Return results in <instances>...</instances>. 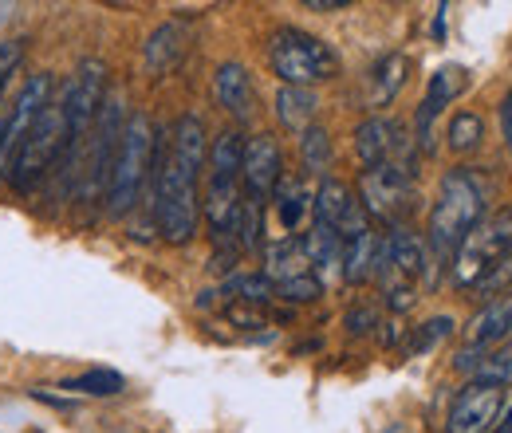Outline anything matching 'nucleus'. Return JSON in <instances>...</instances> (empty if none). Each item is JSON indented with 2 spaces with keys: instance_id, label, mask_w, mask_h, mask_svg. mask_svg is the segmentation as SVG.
Instances as JSON below:
<instances>
[{
  "instance_id": "obj_1",
  "label": "nucleus",
  "mask_w": 512,
  "mask_h": 433,
  "mask_svg": "<svg viewBox=\"0 0 512 433\" xmlns=\"http://www.w3.org/2000/svg\"><path fill=\"white\" fill-rule=\"evenodd\" d=\"M205 123L197 115H182L170 138L154 134V221L170 245H190L201 221V166H205Z\"/></svg>"
},
{
  "instance_id": "obj_2",
  "label": "nucleus",
  "mask_w": 512,
  "mask_h": 433,
  "mask_svg": "<svg viewBox=\"0 0 512 433\" xmlns=\"http://www.w3.org/2000/svg\"><path fill=\"white\" fill-rule=\"evenodd\" d=\"M485 201H489V186H485V178L477 170L453 166L446 178H442L438 201L430 209V237H426V245H430L438 264L453 260L457 245L485 217Z\"/></svg>"
},
{
  "instance_id": "obj_3",
  "label": "nucleus",
  "mask_w": 512,
  "mask_h": 433,
  "mask_svg": "<svg viewBox=\"0 0 512 433\" xmlns=\"http://www.w3.org/2000/svg\"><path fill=\"white\" fill-rule=\"evenodd\" d=\"M154 174V123L146 115H130L119 138V154L111 166V182H107V213L111 217H127L138 205L142 186Z\"/></svg>"
},
{
  "instance_id": "obj_4",
  "label": "nucleus",
  "mask_w": 512,
  "mask_h": 433,
  "mask_svg": "<svg viewBox=\"0 0 512 433\" xmlns=\"http://www.w3.org/2000/svg\"><path fill=\"white\" fill-rule=\"evenodd\" d=\"M64 115H67V158H64V178L67 182H79L75 166H79V150L91 134V126L103 111V99H107V63L103 60H83L64 87Z\"/></svg>"
},
{
  "instance_id": "obj_5",
  "label": "nucleus",
  "mask_w": 512,
  "mask_h": 433,
  "mask_svg": "<svg viewBox=\"0 0 512 433\" xmlns=\"http://www.w3.org/2000/svg\"><path fill=\"white\" fill-rule=\"evenodd\" d=\"M268 63L284 79V87H312L339 75V56L320 36L300 28H276L268 40Z\"/></svg>"
},
{
  "instance_id": "obj_6",
  "label": "nucleus",
  "mask_w": 512,
  "mask_h": 433,
  "mask_svg": "<svg viewBox=\"0 0 512 433\" xmlns=\"http://www.w3.org/2000/svg\"><path fill=\"white\" fill-rule=\"evenodd\" d=\"M512 252V209H497V213H485L469 237L457 245L453 252V284L461 292H477V284L505 260Z\"/></svg>"
},
{
  "instance_id": "obj_7",
  "label": "nucleus",
  "mask_w": 512,
  "mask_h": 433,
  "mask_svg": "<svg viewBox=\"0 0 512 433\" xmlns=\"http://www.w3.org/2000/svg\"><path fill=\"white\" fill-rule=\"evenodd\" d=\"M67 158V115H64V99H52L44 107V115L36 119L24 150L16 154L12 170H8V182L16 189H36L48 174H56Z\"/></svg>"
},
{
  "instance_id": "obj_8",
  "label": "nucleus",
  "mask_w": 512,
  "mask_h": 433,
  "mask_svg": "<svg viewBox=\"0 0 512 433\" xmlns=\"http://www.w3.org/2000/svg\"><path fill=\"white\" fill-rule=\"evenodd\" d=\"M123 99L119 95H107L103 99V111L91 126L83 150H87V166L79 170L83 174V193L87 197H99L107 193V182H111V166H115V154H119V138H123Z\"/></svg>"
},
{
  "instance_id": "obj_9",
  "label": "nucleus",
  "mask_w": 512,
  "mask_h": 433,
  "mask_svg": "<svg viewBox=\"0 0 512 433\" xmlns=\"http://www.w3.org/2000/svg\"><path fill=\"white\" fill-rule=\"evenodd\" d=\"M359 189H363V213L379 221H402L414 205V174H402L394 166L363 170Z\"/></svg>"
},
{
  "instance_id": "obj_10",
  "label": "nucleus",
  "mask_w": 512,
  "mask_h": 433,
  "mask_svg": "<svg viewBox=\"0 0 512 433\" xmlns=\"http://www.w3.org/2000/svg\"><path fill=\"white\" fill-rule=\"evenodd\" d=\"M312 209H316V225L331 229L339 241H351V237H359L363 229H371V225H367V213H363V205H359V197H355V189L347 186V182L323 178L320 189H316V197H312Z\"/></svg>"
},
{
  "instance_id": "obj_11",
  "label": "nucleus",
  "mask_w": 512,
  "mask_h": 433,
  "mask_svg": "<svg viewBox=\"0 0 512 433\" xmlns=\"http://www.w3.org/2000/svg\"><path fill=\"white\" fill-rule=\"evenodd\" d=\"M501 406H505V390L501 386H481V382H469L457 390L453 406H449V433H489L501 418Z\"/></svg>"
},
{
  "instance_id": "obj_12",
  "label": "nucleus",
  "mask_w": 512,
  "mask_h": 433,
  "mask_svg": "<svg viewBox=\"0 0 512 433\" xmlns=\"http://www.w3.org/2000/svg\"><path fill=\"white\" fill-rule=\"evenodd\" d=\"M284 178V154H280V142L272 134H253L245 142V158H241V186L245 197L264 201L276 182Z\"/></svg>"
},
{
  "instance_id": "obj_13",
  "label": "nucleus",
  "mask_w": 512,
  "mask_h": 433,
  "mask_svg": "<svg viewBox=\"0 0 512 433\" xmlns=\"http://www.w3.org/2000/svg\"><path fill=\"white\" fill-rule=\"evenodd\" d=\"M465 83H469V75H465L461 67H442V71H434V79H430V87H426V99H422V107H418V115H414L418 150L434 154V119L465 91Z\"/></svg>"
},
{
  "instance_id": "obj_14",
  "label": "nucleus",
  "mask_w": 512,
  "mask_h": 433,
  "mask_svg": "<svg viewBox=\"0 0 512 433\" xmlns=\"http://www.w3.org/2000/svg\"><path fill=\"white\" fill-rule=\"evenodd\" d=\"M213 95H217V103L237 119V123H245V119H253V79H249V67L237 60L221 63L217 67V75H213Z\"/></svg>"
},
{
  "instance_id": "obj_15",
  "label": "nucleus",
  "mask_w": 512,
  "mask_h": 433,
  "mask_svg": "<svg viewBox=\"0 0 512 433\" xmlns=\"http://www.w3.org/2000/svg\"><path fill=\"white\" fill-rule=\"evenodd\" d=\"M453 367L461 374H469V382L481 386H509L512 382V351H485V347H461Z\"/></svg>"
},
{
  "instance_id": "obj_16",
  "label": "nucleus",
  "mask_w": 512,
  "mask_h": 433,
  "mask_svg": "<svg viewBox=\"0 0 512 433\" xmlns=\"http://www.w3.org/2000/svg\"><path fill=\"white\" fill-rule=\"evenodd\" d=\"M186 28L182 24H162V28H154L150 32V40H146V48H142V60H146V71L150 75H166V71H174L178 60L186 56Z\"/></svg>"
},
{
  "instance_id": "obj_17",
  "label": "nucleus",
  "mask_w": 512,
  "mask_h": 433,
  "mask_svg": "<svg viewBox=\"0 0 512 433\" xmlns=\"http://www.w3.org/2000/svg\"><path fill=\"white\" fill-rule=\"evenodd\" d=\"M406 71H410V60L402 52H390V56H383V60L371 67V75H367V107L371 111L390 107L398 99V91L406 83Z\"/></svg>"
},
{
  "instance_id": "obj_18",
  "label": "nucleus",
  "mask_w": 512,
  "mask_h": 433,
  "mask_svg": "<svg viewBox=\"0 0 512 433\" xmlns=\"http://www.w3.org/2000/svg\"><path fill=\"white\" fill-rule=\"evenodd\" d=\"M509 327H512V296H501V300L485 304V308L469 319L465 339H469V347H489L501 335H509Z\"/></svg>"
},
{
  "instance_id": "obj_19",
  "label": "nucleus",
  "mask_w": 512,
  "mask_h": 433,
  "mask_svg": "<svg viewBox=\"0 0 512 433\" xmlns=\"http://www.w3.org/2000/svg\"><path fill=\"white\" fill-rule=\"evenodd\" d=\"M308 272H312V268H308V256H304L300 241L284 237V241L264 248V276L272 280V288H280V284H288V280H296V276H308Z\"/></svg>"
},
{
  "instance_id": "obj_20",
  "label": "nucleus",
  "mask_w": 512,
  "mask_h": 433,
  "mask_svg": "<svg viewBox=\"0 0 512 433\" xmlns=\"http://www.w3.org/2000/svg\"><path fill=\"white\" fill-rule=\"evenodd\" d=\"M375 248H379V237H375L371 229H363L359 237L343 241L339 272H343L347 284H363V280H371V272H375Z\"/></svg>"
},
{
  "instance_id": "obj_21",
  "label": "nucleus",
  "mask_w": 512,
  "mask_h": 433,
  "mask_svg": "<svg viewBox=\"0 0 512 433\" xmlns=\"http://www.w3.org/2000/svg\"><path fill=\"white\" fill-rule=\"evenodd\" d=\"M316 91L312 87H280L276 91V119L288 126V130H308L316 119Z\"/></svg>"
},
{
  "instance_id": "obj_22",
  "label": "nucleus",
  "mask_w": 512,
  "mask_h": 433,
  "mask_svg": "<svg viewBox=\"0 0 512 433\" xmlns=\"http://www.w3.org/2000/svg\"><path fill=\"white\" fill-rule=\"evenodd\" d=\"M304 256H308V268L316 272V276H327V272H335L339 268V256H343V241L331 233V229H323V225H312V233H304Z\"/></svg>"
},
{
  "instance_id": "obj_23",
  "label": "nucleus",
  "mask_w": 512,
  "mask_h": 433,
  "mask_svg": "<svg viewBox=\"0 0 512 433\" xmlns=\"http://www.w3.org/2000/svg\"><path fill=\"white\" fill-rule=\"evenodd\" d=\"M272 197H276V213H280V225L292 233V229H300V221H304V213H308V205H312V197H308V186H304V178H280L276 189H272Z\"/></svg>"
},
{
  "instance_id": "obj_24",
  "label": "nucleus",
  "mask_w": 512,
  "mask_h": 433,
  "mask_svg": "<svg viewBox=\"0 0 512 433\" xmlns=\"http://www.w3.org/2000/svg\"><path fill=\"white\" fill-rule=\"evenodd\" d=\"M60 390H71V394H91V398H111V394H123L127 390V378L111 367H95V371H83L75 378H64Z\"/></svg>"
},
{
  "instance_id": "obj_25",
  "label": "nucleus",
  "mask_w": 512,
  "mask_h": 433,
  "mask_svg": "<svg viewBox=\"0 0 512 433\" xmlns=\"http://www.w3.org/2000/svg\"><path fill=\"white\" fill-rule=\"evenodd\" d=\"M446 138L453 154H473L481 146V138H485V119L477 111H457L446 126Z\"/></svg>"
},
{
  "instance_id": "obj_26",
  "label": "nucleus",
  "mask_w": 512,
  "mask_h": 433,
  "mask_svg": "<svg viewBox=\"0 0 512 433\" xmlns=\"http://www.w3.org/2000/svg\"><path fill=\"white\" fill-rule=\"evenodd\" d=\"M331 138H327V130L323 126H308V130H300V162H304V170L308 174H327L331 170Z\"/></svg>"
},
{
  "instance_id": "obj_27",
  "label": "nucleus",
  "mask_w": 512,
  "mask_h": 433,
  "mask_svg": "<svg viewBox=\"0 0 512 433\" xmlns=\"http://www.w3.org/2000/svg\"><path fill=\"white\" fill-rule=\"evenodd\" d=\"M225 292L237 296V300H245V304H268L276 296V288H272V280L264 272H237V276H229L225 280Z\"/></svg>"
},
{
  "instance_id": "obj_28",
  "label": "nucleus",
  "mask_w": 512,
  "mask_h": 433,
  "mask_svg": "<svg viewBox=\"0 0 512 433\" xmlns=\"http://www.w3.org/2000/svg\"><path fill=\"white\" fill-rule=\"evenodd\" d=\"M449 331H453V319H449V315H438V319L422 323V327L414 331V339H410L406 355H422V351H434L442 339H449Z\"/></svg>"
},
{
  "instance_id": "obj_29",
  "label": "nucleus",
  "mask_w": 512,
  "mask_h": 433,
  "mask_svg": "<svg viewBox=\"0 0 512 433\" xmlns=\"http://www.w3.org/2000/svg\"><path fill=\"white\" fill-rule=\"evenodd\" d=\"M276 296H284V300H292V304H312V300H320L323 296V280L316 276V272L296 276V280L280 284V288H276Z\"/></svg>"
},
{
  "instance_id": "obj_30",
  "label": "nucleus",
  "mask_w": 512,
  "mask_h": 433,
  "mask_svg": "<svg viewBox=\"0 0 512 433\" xmlns=\"http://www.w3.org/2000/svg\"><path fill=\"white\" fill-rule=\"evenodd\" d=\"M24 52H28V44H24V40H0V95L8 91V83H12L16 67L24 63Z\"/></svg>"
},
{
  "instance_id": "obj_31",
  "label": "nucleus",
  "mask_w": 512,
  "mask_h": 433,
  "mask_svg": "<svg viewBox=\"0 0 512 433\" xmlns=\"http://www.w3.org/2000/svg\"><path fill=\"white\" fill-rule=\"evenodd\" d=\"M375 323H379V319H375V311H371V308H351V311H347V331H351V335H367Z\"/></svg>"
},
{
  "instance_id": "obj_32",
  "label": "nucleus",
  "mask_w": 512,
  "mask_h": 433,
  "mask_svg": "<svg viewBox=\"0 0 512 433\" xmlns=\"http://www.w3.org/2000/svg\"><path fill=\"white\" fill-rule=\"evenodd\" d=\"M229 319H233L237 327H264V319H260L256 311H245V308H229Z\"/></svg>"
},
{
  "instance_id": "obj_33",
  "label": "nucleus",
  "mask_w": 512,
  "mask_h": 433,
  "mask_svg": "<svg viewBox=\"0 0 512 433\" xmlns=\"http://www.w3.org/2000/svg\"><path fill=\"white\" fill-rule=\"evenodd\" d=\"M501 126H505V142H509L512 150V91L505 95V103H501Z\"/></svg>"
},
{
  "instance_id": "obj_34",
  "label": "nucleus",
  "mask_w": 512,
  "mask_h": 433,
  "mask_svg": "<svg viewBox=\"0 0 512 433\" xmlns=\"http://www.w3.org/2000/svg\"><path fill=\"white\" fill-rule=\"evenodd\" d=\"M304 8H312V12H339V8H347V0H304Z\"/></svg>"
},
{
  "instance_id": "obj_35",
  "label": "nucleus",
  "mask_w": 512,
  "mask_h": 433,
  "mask_svg": "<svg viewBox=\"0 0 512 433\" xmlns=\"http://www.w3.org/2000/svg\"><path fill=\"white\" fill-rule=\"evenodd\" d=\"M12 99L16 95H8V91L0 95V142H4V126H8V115H12Z\"/></svg>"
},
{
  "instance_id": "obj_36",
  "label": "nucleus",
  "mask_w": 512,
  "mask_h": 433,
  "mask_svg": "<svg viewBox=\"0 0 512 433\" xmlns=\"http://www.w3.org/2000/svg\"><path fill=\"white\" fill-rule=\"evenodd\" d=\"M434 36H438V40L446 36V4L438 8V20H434Z\"/></svg>"
},
{
  "instance_id": "obj_37",
  "label": "nucleus",
  "mask_w": 512,
  "mask_h": 433,
  "mask_svg": "<svg viewBox=\"0 0 512 433\" xmlns=\"http://www.w3.org/2000/svg\"><path fill=\"white\" fill-rule=\"evenodd\" d=\"M509 335H512V327H509Z\"/></svg>"
}]
</instances>
